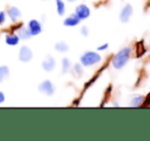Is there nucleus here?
<instances>
[{
  "mask_svg": "<svg viewBox=\"0 0 150 141\" xmlns=\"http://www.w3.org/2000/svg\"><path fill=\"white\" fill-rule=\"evenodd\" d=\"M131 52H132V49H131V47H129V46L120 49L112 58L111 64H112L113 68L117 69V70H120V69L124 68L127 62H128L129 58H130Z\"/></svg>",
  "mask_w": 150,
  "mask_h": 141,
  "instance_id": "1",
  "label": "nucleus"
},
{
  "mask_svg": "<svg viewBox=\"0 0 150 141\" xmlns=\"http://www.w3.org/2000/svg\"><path fill=\"white\" fill-rule=\"evenodd\" d=\"M101 56L99 53L94 51H87L81 56V64L84 67H91L101 62Z\"/></svg>",
  "mask_w": 150,
  "mask_h": 141,
  "instance_id": "2",
  "label": "nucleus"
},
{
  "mask_svg": "<svg viewBox=\"0 0 150 141\" xmlns=\"http://www.w3.org/2000/svg\"><path fill=\"white\" fill-rule=\"evenodd\" d=\"M75 13L79 16L80 20H86L90 16V8L85 4H80L76 7Z\"/></svg>",
  "mask_w": 150,
  "mask_h": 141,
  "instance_id": "3",
  "label": "nucleus"
},
{
  "mask_svg": "<svg viewBox=\"0 0 150 141\" xmlns=\"http://www.w3.org/2000/svg\"><path fill=\"white\" fill-rule=\"evenodd\" d=\"M133 14V7L130 5V4H127L124 8L122 9L120 13V21L122 23H128L130 18Z\"/></svg>",
  "mask_w": 150,
  "mask_h": 141,
  "instance_id": "4",
  "label": "nucleus"
},
{
  "mask_svg": "<svg viewBox=\"0 0 150 141\" xmlns=\"http://www.w3.org/2000/svg\"><path fill=\"white\" fill-rule=\"evenodd\" d=\"M39 90L41 92H43V93L47 94V95H52V94L54 93V91H55L53 84L50 81H48V80L44 81L43 83L39 86Z\"/></svg>",
  "mask_w": 150,
  "mask_h": 141,
  "instance_id": "5",
  "label": "nucleus"
},
{
  "mask_svg": "<svg viewBox=\"0 0 150 141\" xmlns=\"http://www.w3.org/2000/svg\"><path fill=\"white\" fill-rule=\"evenodd\" d=\"M32 56H33V53H32L31 49L27 46H23L20 50V60L21 62H30L32 60Z\"/></svg>",
  "mask_w": 150,
  "mask_h": 141,
  "instance_id": "6",
  "label": "nucleus"
},
{
  "mask_svg": "<svg viewBox=\"0 0 150 141\" xmlns=\"http://www.w3.org/2000/svg\"><path fill=\"white\" fill-rule=\"evenodd\" d=\"M29 31H30L31 35L32 36H36L38 34H40L42 31V28H41V25L38 21L36 20H33L29 23Z\"/></svg>",
  "mask_w": 150,
  "mask_h": 141,
  "instance_id": "7",
  "label": "nucleus"
},
{
  "mask_svg": "<svg viewBox=\"0 0 150 141\" xmlns=\"http://www.w3.org/2000/svg\"><path fill=\"white\" fill-rule=\"evenodd\" d=\"M80 22H81V20L79 18V16L76 13H74V14H71L69 18H65L63 24L67 27H75V26H78V25L80 24Z\"/></svg>",
  "mask_w": 150,
  "mask_h": 141,
  "instance_id": "8",
  "label": "nucleus"
},
{
  "mask_svg": "<svg viewBox=\"0 0 150 141\" xmlns=\"http://www.w3.org/2000/svg\"><path fill=\"white\" fill-rule=\"evenodd\" d=\"M42 67H43V69L46 72L52 71L54 69V67H55V60L51 56H47V58L42 62Z\"/></svg>",
  "mask_w": 150,
  "mask_h": 141,
  "instance_id": "9",
  "label": "nucleus"
},
{
  "mask_svg": "<svg viewBox=\"0 0 150 141\" xmlns=\"http://www.w3.org/2000/svg\"><path fill=\"white\" fill-rule=\"evenodd\" d=\"M8 16H9V18L12 22H16V21L21 18L22 13H21V10L18 9V7L12 6V7H10L9 9H8Z\"/></svg>",
  "mask_w": 150,
  "mask_h": 141,
  "instance_id": "10",
  "label": "nucleus"
},
{
  "mask_svg": "<svg viewBox=\"0 0 150 141\" xmlns=\"http://www.w3.org/2000/svg\"><path fill=\"white\" fill-rule=\"evenodd\" d=\"M145 98L142 95H136L131 99V106L134 107H139L144 103Z\"/></svg>",
  "mask_w": 150,
  "mask_h": 141,
  "instance_id": "11",
  "label": "nucleus"
},
{
  "mask_svg": "<svg viewBox=\"0 0 150 141\" xmlns=\"http://www.w3.org/2000/svg\"><path fill=\"white\" fill-rule=\"evenodd\" d=\"M5 41L8 45H11V46H14L18 43L20 41V38H18V35H14V34H10V35H7L5 38Z\"/></svg>",
  "mask_w": 150,
  "mask_h": 141,
  "instance_id": "12",
  "label": "nucleus"
},
{
  "mask_svg": "<svg viewBox=\"0 0 150 141\" xmlns=\"http://www.w3.org/2000/svg\"><path fill=\"white\" fill-rule=\"evenodd\" d=\"M18 38H20V39L26 40V39H29L32 35H31L30 31H29V29L22 28V29H20V31H18Z\"/></svg>",
  "mask_w": 150,
  "mask_h": 141,
  "instance_id": "13",
  "label": "nucleus"
},
{
  "mask_svg": "<svg viewBox=\"0 0 150 141\" xmlns=\"http://www.w3.org/2000/svg\"><path fill=\"white\" fill-rule=\"evenodd\" d=\"M56 8H57V13L59 16H63L65 12V5L62 0H56Z\"/></svg>",
  "mask_w": 150,
  "mask_h": 141,
  "instance_id": "14",
  "label": "nucleus"
},
{
  "mask_svg": "<svg viewBox=\"0 0 150 141\" xmlns=\"http://www.w3.org/2000/svg\"><path fill=\"white\" fill-rule=\"evenodd\" d=\"M9 75V71H8L7 67H0V83L6 79Z\"/></svg>",
  "mask_w": 150,
  "mask_h": 141,
  "instance_id": "15",
  "label": "nucleus"
},
{
  "mask_svg": "<svg viewBox=\"0 0 150 141\" xmlns=\"http://www.w3.org/2000/svg\"><path fill=\"white\" fill-rule=\"evenodd\" d=\"M55 49L59 52H67L69 50V45L64 42H59L55 45Z\"/></svg>",
  "mask_w": 150,
  "mask_h": 141,
  "instance_id": "16",
  "label": "nucleus"
},
{
  "mask_svg": "<svg viewBox=\"0 0 150 141\" xmlns=\"http://www.w3.org/2000/svg\"><path fill=\"white\" fill-rule=\"evenodd\" d=\"M71 70V62L67 58H63L62 60V73L65 74Z\"/></svg>",
  "mask_w": 150,
  "mask_h": 141,
  "instance_id": "17",
  "label": "nucleus"
},
{
  "mask_svg": "<svg viewBox=\"0 0 150 141\" xmlns=\"http://www.w3.org/2000/svg\"><path fill=\"white\" fill-rule=\"evenodd\" d=\"M74 72H75V74L77 76H82L83 75V73H84V70H83V66L82 64H75V68H74Z\"/></svg>",
  "mask_w": 150,
  "mask_h": 141,
  "instance_id": "18",
  "label": "nucleus"
},
{
  "mask_svg": "<svg viewBox=\"0 0 150 141\" xmlns=\"http://www.w3.org/2000/svg\"><path fill=\"white\" fill-rule=\"evenodd\" d=\"M81 33H82V35H83V36L87 37V36L89 35V30H88L87 27L84 26V27H82V29H81Z\"/></svg>",
  "mask_w": 150,
  "mask_h": 141,
  "instance_id": "19",
  "label": "nucleus"
},
{
  "mask_svg": "<svg viewBox=\"0 0 150 141\" xmlns=\"http://www.w3.org/2000/svg\"><path fill=\"white\" fill-rule=\"evenodd\" d=\"M5 12L0 11V25H3L5 23Z\"/></svg>",
  "mask_w": 150,
  "mask_h": 141,
  "instance_id": "20",
  "label": "nucleus"
},
{
  "mask_svg": "<svg viewBox=\"0 0 150 141\" xmlns=\"http://www.w3.org/2000/svg\"><path fill=\"white\" fill-rule=\"evenodd\" d=\"M107 48H108V44L105 43V44H103V45L99 46V47L97 48V50H98V51H104V50H106Z\"/></svg>",
  "mask_w": 150,
  "mask_h": 141,
  "instance_id": "21",
  "label": "nucleus"
},
{
  "mask_svg": "<svg viewBox=\"0 0 150 141\" xmlns=\"http://www.w3.org/2000/svg\"><path fill=\"white\" fill-rule=\"evenodd\" d=\"M4 99H5V96H4V94L0 91V103H1V102H3Z\"/></svg>",
  "mask_w": 150,
  "mask_h": 141,
  "instance_id": "22",
  "label": "nucleus"
},
{
  "mask_svg": "<svg viewBox=\"0 0 150 141\" xmlns=\"http://www.w3.org/2000/svg\"><path fill=\"white\" fill-rule=\"evenodd\" d=\"M67 1H69V2H74V1H76V0H67Z\"/></svg>",
  "mask_w": 150,
  "mask_h": 141,
  "instance_id": "23",
  "label": "nucleus"
}]
</instances>
